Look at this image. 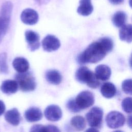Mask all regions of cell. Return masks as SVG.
Instances as JSON below:
<instances>
[{"label": "cell", "instance_id": "cell-1", "mask_svg": "<svg viewBox=\"0 0 132 132\" xmlns=\"http://www.w3.org/2000/svg\"><path fill=\"white\" fill-rule=\"evenodd\" d=\"M107 53L98 40L91 43L83 52L79 55L77 58L78 62L80 64L97 63L105 57Z\"/></svg>", "mask_w": 132, "mask_h": 132}, {"label": "cell", "instance_id": "cell-2", "mask_svg": "<svg viewBox=\"0 0 132 132\" xmlns=\"http://www.w3.org/2000/svg\"><path fill=\"white\" fill-rule=\"evenodd\" d=\"M76 79L80 83L86 84L91 88H96L100 85L99 79L92 71L86 67H81L75 73Z\"/></svg>", "mask_w": 132, "mask_h": 132}, {"label": "cell", "instance_id": "cell-3", "mask_svg": "<svg viewBox=\"0 0 132 132\" xmlns=\"http://www.w3.org/2000/svg\"><path fill=\"white\" fill-rule=\"evenodd\" d=\"M12 10V4L6 2L3 4L0 10V43L9 27Z\"/></svg>", "mask_w": 132, "mask_h": 132}, {"label": "cell", "instance_id": "cell-4", "mask_svg": "<svg viewBox=\"0 0 132 132\" xmlns=\"http://www.w3.org/2000/svg\"><path fill=\"white\" fill-rule=\"evenodd\" d=\"M15 80L18 84V86L23 91H33L36 87L34 77L30 73L27 71L17 74L15 75Z\"/></svg>", "mask_w": 132, "mask_h": 132}, {"label": "cell", "instance_id": "cell-5", "mask_svg": "<svg viewBox=\"0 0 132 132\" xmlns=\"http://www.w3.org/2000/svg\"><path fill=\"white\" fill-rule=\"evenodd\" d=\"M103 111L98 107L91 108L86 114V117L89 125L93 128L101 127L103 121Z\"/></svg>", "mask_w": 132, "mask_h": 132}, {"label": "cell", "instance_id": "cell-6", "mask_svg": "<svg viewBox=\"0 0 132 132\" xmlns=\"http://www.w3.org/2000/svg\"><path fill=\"white\" fill-rule=\"evenodd\" d=\"M124 115L117 111H112L108 113L106 117L107 126L111 128H118L122 127L125 123Z\"/></svg>", "mask_w": 132, "mask_h": 132}, {"label": "cell", "instance_id": "cell-7", "mask_svg": "<svg viewBox=\"0 0 132 132\" xmlns=\"http://www.w3.org/2000/svg\"><path fill=\"white\" fill-rule=\"evenodd\" d=\"M75 101L80 110L85 109L91 106L94 104V98L93 94L91 92L84 91L77 95Z\"/></svg>", "mask_w": 132, "mask_h": 132}, {"label": "cell", "instance_id": "cell-8", "mask_svg": "<svg viewBox=\"0 0 132 132\" xmlns=\"http://www.w3.org/2000/svg\"><path fill=\"white\" fill-rule=\"evenodd\" d=\"M42 46L44 51L50 52L57 50L60 46V42L55 36L48 35L43 39Z\"/></svg>", "mask_w": 132, "mask_h": 132}, {"label": "cell", "instance_id": "cell-9", "mask_svg": "<svg viewBox=\"0 0 132 132\" xmlns=\"http://www.w3.org/2000/svg\"><path fill=\"white\" fill-rule=\"evenodd\" d=\"M21 21L27 25H34L39 20L38 13L34 9L27 8L24 10L21 14Z\"/></svg>", "mask_w": 132, "mask_h": 132}, {"label": "cell", "instance_id": "cell-10", "mask_svg": "<svg viewBox=\"0 0 132 132\" xmlns=\"http://www.w3.org/2000/svg\"><path fill=\"white\" fill-rule=\"evenodd\" d=\"M25 36L28 48L31 51H34L39 48L40 37L38 33L32 30H27L25 33Z\"/></svg>", "mask_w": 132, "mask_h": 132}, {"label": "cell", "instance_id": "cell-11", "mask_svg": "<svg viewBox=\"0 0 132 132\" xmlns=\"http://www.w3.org/2000/svg\"><path fill=\"white\" fill-rule=\"evenodd\" d=\"M45 118L51 121H57L62 117V111L60 108L56 105L48 106L44 110Z\"/></svg>", "mask_w": 132, "mask_h": 132}, {"label": "cell", "instance_id": "cell-12", "mask_svg": "<svg viewBox=\"0 0 132 132\" xmlns=\"http://www.w3.org/2000/svg\"><path fill=\"white\" fill-rule=\"evenodd\" d=\"M111 74L110 68L105 64H100L95 70V75L96 77L101 80H108Z\"/></svg>", "mask_w": 132, "mask_h": 132}, {"label": "cell", "instance_id": "cell-13", "mask_svg": "<svg viewBox=\"0 0 132 132\" xmlns=\"http://www.w3.org/2000/svg\"><path fill=\"white\" fill-rule=\"evenodd\" d=\"M24 116L28 122H34L41 120L42 118V113L39 108L31 107L25 111Z\"/></svg>", "mask_w": 132, "mask_h": 132}, {"label": "cell", "instance_id": "cell-14", "mask_svg": "<svg viewBox=\"0 0 132 132\" xmlns=\"http://www.w3.org/2000/svg\"><path fill=\"white\" fill-rule=\"evenodd\" d=\"M5 118L9 124L14 126L18 125L21 120L20 112L15 108L8 110L5 114Z\"/></svg>", "mask_w": 132, "mask_h": 132}, {"label": "cell", "instance_id": "cell-15", "mask_svg": "<svg viewBox=\"0 0 132 132\" xmlns=\"http://www.w3.org/2000/svg\"><path fill=\"white\" fill-rule=\"evenodd\" d=\"M18 88V84L15 80H6L2 82L0 87L1 91L7 94L15 93Z\"/></svg>", "mask_w": 132, "mask_h": 132}, {"label": "cell", "instance_id": "cell-16", "mask_svg": "<svg viewBox=\"0 0 132 132\" xmlns=\"http://www.w3.org/2000/svg\"><path fill=\"white\" fill-rule=\"evenodd\" d=\"M93 10L91 0H80L79 5L77 8L78 13L82 16L90 15Z\"/></svg>", "mask_w": 132, "mask_h": 132}, {"label": "cell", "instance_id": "cell-17", "mask_svg": "<svg viewBox=\"0 0 132 132\" xmlns=\"http://www.w3.org/2000/svg\"><path fill=\"white\" fill-rule=\"evenodd\" d=\"M12 65L18 73L25 72L27 71L29 67V64L27 59L21 57H16L13 60Z\"/></svg>", "mask_w": 132, "mask_h": 132}, {"label": "cell", "instance_id": "cell-18", "mask_svg": "<svg viewBox=\"0 0 132 132\" xmlns=\"http://www.w3.org/2000/svg\"><path fill=\"white\" fill-rule=\"evenodd\" d=\"M117 89L115 86L111 82L104 83L101 87V92L103 96L107 98L113 97L116 94Z\"/></svg>", "mask_w": 132, "mask_h": 132}, {"label": "cell", "instance_id": "cell-19", "mask_svg": "<svg viewBox=\"0 0 132 132\" xmlns=\"http://www.w3.org/2000/svg\"><path fill=\"white\" fill-rule=\"evenodd\" d=\"M131 32V25L124 24L119 30V38L123 41L130 43L132 40Z\"/></svg>", "mask_w": 132, "mask_h": 132}, {"label": "cell", "instance_id": "cell-20", "mask_svg": "<svg viewBox=\"0 0 132 132\" xmlns=\"http://www.w3.org/2000/svg\"><path fill=\"white\" fill-rule=\"evenodd\" d=\"M45 78L48 82L56 85L59 84L62 80V76L60 73L55 70L47 71L45 74Z\"/></svg>", "mask_w": 132, "mask_h": 132}, {"label": "cell", "instance_id": "cell-21", "mask_svg": "<svg viewBox=\"0 0 132 132\" xmlns=\"http://www.w3.org/2000/svg\"><path fill=\"white\" fill-rule=\"evenodd\" d=\"M127 15L123 11H118L116 12L112 18V21L113 25L117 27H121L123 26L126 21Z\"/></svg>", "mask_w": 132, "mask_h": 132}, {"label": "cell", "instance_id": "cell-22", "mask_svg": "<svg viewBox=\"0 0 132 132\" xmlns=\"http://www.w3.org/2000/svg\"><path fill=\"white\" fill-rule=\"evenodd\" d=\"M71 124L76 130L78 131L82 130L85 129L86 126L85 119L80 116L73 117L71 120Z\"/></svg>", "mask_w": 132, "mask_h": 132}, {"label": "cell", "instance_id": "cell-23", "mask_svg": "<svg viewBox=\"0 0 132 132\" xmlns=\"http://www.w3.org/2000/svg\"><path fill=\"white\" fill-rule=\"evenodd\" d=\"M8 67L7 63V54L5 53L0 54V72L6 74L8 73Z\"/></svg>", "mask_w": 132, "mask_h": 132}, {"label": "cell", "instance_id": "cell-24", "mask_svg": "<svg viewBox=\"0 0 132 132\" xmlns=\"http://www.w3.org/2000/svg\"><path fill=\"white\" fill-rule=\"evenodd\" d=\"M99 41L102 44L107 53L110 52L112 50L113 47V43L110 38L108 37L102 38L99 40Z\"/></svg>", "mask_w": 132, "mask_h": 132}, {"label": "cell", "instance_id": "cell-25", "mask_svg": "<svg viewBox=\"0 0 132 132\" xmlns=\"http://www.w3.org/2000/svg\"><path fill=\"white\" fill-rule=\"evenodd\" d=\"M122 107L123 110L126 113L131 112V98L127 97L123 99L122 102Z\"/></svg>", "mask_w": 132, "mask_h": 132}, {"label": "cell", "instance_id": "cell-26", "mask_svg": "<svg viewBox=\"0 0 132 132\" xmlns=\"http://www.w3.org/2000/svg\"><path fill=\"white\" fill-rule=\"evenodd\" d=\"M122 88L123 91L126 94H131V79H128L124 80L122 84Z\"/></svg>", "mask_w": 132, "mask_h": 132}, {"label": "cell", "instance_id": "cell-27", "mask_svg": "<svg viewBox=\"0 0 132 132\" xmlns=\"http://www.w3.org/2000/svg\"><path fill=\"white\" fill-rule=\"evenodd\" d=\"M67 107L70 111L73 112H77L80 110L74 99H71L67 102Z\"/></svg>", "mask_w": 132, "mask_h": 132}, {"label": "cell", "instance_id": "cell-28", "mask_svg": "<svg viewBox=\"0 0 132 132\" xmlns=\"http://www.w3.org/2000/svg\"><path fill=\"white\" fill-rule=\"evenodd\" d=\"M31 131H47V126L42 125H34L30 129Z\"/></svg>", "mask_w": 132, "mask_h": 132}, {"label": "cell", "instance_id": "cell-29", "mask_svg": "<svg viewBox=\"0 0 132 132\" xmlns=\"http://www.w3.org/2000/svg\"><path fill=\"white\" fill-rule=\"evenodd\" d=\"M5 110V105L4 103L0 100V116L3 114Z\"/></svg>", "mask_w": 132, "mask_h": 132}, {"label": "cell", "instance_id": "cell-30", "mask_svg": "<svg viewBox=\"0 0 132 132\" xmlns=\"http://www.w3.org/2000/svg\"><path fill=\"white\" fill-rule=\"evenodd\" d=\"M109 1L113 5H118L123 3L124 0H109Z\"/></svg>", "mask_w": 132, "mask_h": 132}, {"label": "cell", "instance_id": "cell-31", "mask_svg": "<svg viewBox=\"0 0 132 132\" xmlns=\"http://www.w3.org/2000/svg\"><path fill=\"white\" fill-rule=\"evenodd\" d=\"M35 1L37 3L40 5L45 4L50 1V0H35Z\"/></svg>", "mask_w": 132, "mask_h": 132}, {"label": "cell", "instance_id": "cell-32", "mask_svg": "<svg viewBox=\"0 0 132 132\" xmlns=\"http://www.w3.org/2000/svg\"><path fill=\"white\" fill-rule=\"evenodd\" d=\"M127 123H128V124L129 126L130 127V128H131V116L130 115L128 118Z\"/></svg>", "mask_w": 132, "mask_h": 132}]
</instances>
